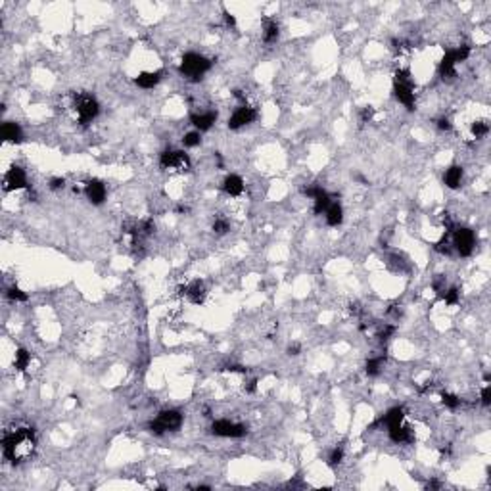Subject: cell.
I'll return each mask as SVG.
<instances>
[{"label":"cell","instance_id":"cell-23","mask_svg":"<svg viewBox=\"0 0 491 491\" xmlns=\"http://www.w3.org/2000/svg\"><path fill=\"white\" fill-rule=\"evenodd\" d=\"M31 363V355L27 350H18L16 351V357H14V367L18 368L19 372H25V368L29 367Z\"/></svg>","mask_w":491,"mask_h":491},{"label":"cell","instance_id":"cell-15","mask_svg":"<svg viewBox=\"0 0 491 491\" xmlns=\"http://www.w3.org/2000/svg\"><path fill=\"white\" fill-rule=\"evenodd\" d=\"M455 56H453V50H447L445 56L441 58V62H439V75L443 77V79H453L456 77V71H455Z\"/></svg>","mask_w":491,"mask_h":491},{"label":"cell","instance_id":"cell-24","mask_svg":"<svg viewBox=\"0 0 491 491\" xmlns=\"http://www.w3.org/2000/svg\"><path fill=\"white\" fill-rule=\"evenodd\" d=\"M384 361H386V357H372V359H368L367 365H365V370H367L368 376H378Z\"/></svg>","mask_w":491,"mask_h":491},{"label":"cell","instance_id":"cell-20","mask_svg":"<svg viewBox=\"0 0 491 491\" xmlns=\"http://www.w3.org/2000/svg\"><path fill=\"white\" fill-rule=\"evenodd\" d=\"M159 79H161V71H144L135 79V83L140 88H154L159 83Z\"/></svg>","mask_w":491,"mask_h":491},{"label":"cell","instance_id":"cell-37","mask_svg":"<svg viewBox=\"0 0 491 491\" xmlns=\"http://www.w3.org/2000/svg\"><path fill=\"white\" fill-rule=\"evenodd\" d=\"M482 403L486 405V407L491 403V387L490 386L482 387Z\"/></svg>","mask_w":491,"mask_h":491},{"label":"cell","instance_id":"cell-8","mask_svg":"<svg viewBox=\"0 0 491 491\" xmlns=\"http://www.w3.org/2000/svg\"><path fill=\"white\" fill-rule=\"evenodd\" d=\"M255 117H257V111H255L253 107H249V105H246V104L240 105V107L230 115V119H228V129H232V131L242 129L246 125L255 121Z\"/></svg>","mask_w":491,"mask_h":491},{"label":"cell","instance_id":"cell-3","mask_svg":"<svg viewBox=\"0 0 491 491\" xmlns=\"http://www.w3.org/2000/svg\"><path fill=\"white\" fill-rule=\"evenodd\" d=\"M182 426V415L171 409V411H163L159 413V417L156 421L150 422V432L154 434H165V432H176Z\"/></svg>","mask_w":491,"mask_h":491},{"label":"cell","instance_id":"cell-4","mask_svg":"<svg viewBox=\"0 0 491 491\" xmlns=\"http://www.w3.org/2000/svg\"><path fill=\"white\" fill-rule=\"evenodd\" d=\"M75 111H77L79 121L83 123V125H88V123L98 115L100 105H98V102H96L94 96H90V94H81V96L75 100Z\"/></svg>","mask_w":491,"mask_h":491},{"label":"cell","instance_id":"cell-44","mask_svg":"<svg viewBox=\"0 0 491 491\" xmlns=\"http://www.w3.org/2000/svg\"><path fill=\"white\" fill-rule=\"evenodd\" d=\"M257 389V380H251V382H247V386H246V391L247 393H253Z\"/></svg>","mask_w":491,"mask_h":491},{"label":"cell","instance_id":"cell-6","mask_svg":"<svg viewBox=\"0 0 491 491\" xmlns=\"http://www.w3.org/2000/svg\"><path fill=\"white\" fill-rule=\"evenodd\" d=\"M246 426L244 424H236V422H230L227 419H221V421H215L211 424V434L219 436V438H242L246 436Z\"/></svg>","mask_w":491,"mask_h":491},{"label":"cell","instance_id":"cell-43","mask_svg":"<svg viewBox=\"0 0 491 491\" xmlns=\"http://www.w3.org/2000/svg\"><path fill=\"white\" fill-rule=\"evenodd\" d=\"M223 370H228V372H246V368L240 367V365H228V367L223 368Z\"/></svg>","mask_w":491,"mask_h":491},{"label":"cell","instance_id":"cell-10","mask_svg":"<svg viewBox=\"0 0 491 491\" xmlns=\"http://www.w3.org/2000/svg\"><path fill=\"white\" fill-rule=\"evenodd\" d=\"M105 186L102 180H98V178H90L85 182V196L88 198V202L90 204H94V206H100V204H104L105 200Z\"/></svg>","mask_w":491,"mask_h":491},{"label":"cell","instance_id":"cell-28","mask_svg":"<svg viewBox=\"0 0 491 491\" xmlns=\"http://www.w3.org/2000/svg\"><path fill=\"white\" fill-rule=\"evenodd\" d=\"M439 296L445 299V303H447V305H456V303H458V290H456V288L443 290Z\"/></svg>","mask_w":491,"mask_h":491},{"label":"cell","instance_id":"cell-39","mask_svg":"<svg viewBox=\"0 0 491 491\" xmlns=\"http://www.w3.org/2000/svg\"><path fill=\"white\" fill-rule=\"evenodd\" d=\"M438 129L439 131H451L453 125H451V121L447 117H441V119H438Z\"/></svg>","mask_w":491,"mask_h":491},{"label":"cell","instance_id":"cell-21","mask_svg":"<svg viewBox=\"0 0 491 491\" xmlns=\"http://www.w3.org/2000/svg\"><path fill=\"white\" fill-rule=\"evenodd\" d=\"M279 35H281V29H279V23L275 19H265L263 21V40L267 44H273L279 40Z\"/></svg>","mask_w":491,"mask_h":491},{"label":"cell","instance_id":"cell-38","mask_svg":"<svg viewBox=\"0 0 491 491\" xmlns=\"http://www.w3.org/2000/svg\"><path fill=\"white\" fill-rule=\"evenodd\" d=\"M64 186H66V180L60 178V176H54L52 180H50V188H52V190H60V188H64Z\"/></svg>","mask_w":491,"mask_h":491},{"label":"cell","instance_id":"cell-40","mask_svg":"<svg viewBox=\"0 0 491 491\" xmlns=\"http://www.w3.org/2000/svg\"><path fill=\"white\" fill-rule=\"evenodd\" d=\"M372 113H374V109H372V107H365V109H363V111H361V121H363V123L370 121V117H372Z\"/></svg>","mask_w":491,"mask_h":491},{"label":"cell","instance_id":"cell-11","mask_svg":"<svg viewBox=\"0 0 491 491\" xmlns=\"http://www.w3.org/2000/svg\"><path fill=\"white\" fill-rule=\"evenodd\" d=\"M403 419H405V411L401 407H393V409H389L386 415L382 417V419H378V421L374 422V426H386L387 430L389 428H393V426H397V424H403Z\"/></svg>","mask_w":491,"mask_h":491},{"label":"cell","instance_id":"cell-42","mask_svg":"<svg viewBox=\"0 0 491 491\" xmlns=\"http://www.w3.org/2000/svg\"><path fill=\"white\" fill-rule=\"evenodd\" d=\"M299 351H301V346H299V344H290V346H288V353H290V355H299Z\"/></svg>","mask_w":491,"mask_h":491},{"label":"cell","instance_id":"cell-7","mask_svg":"<svg viewBox=\"0 0 491 491\" xmlns=\"http://www.w3.org/2000/svg\"><path fill=\"white\" fill-rule=\"evenodd\" d=\"M159 165H161V169H188L190 158H188V154H184L180 150H165L159 156Z\"/></svg>","mask_w":491,"mask_h":491},{"label":"cell","instance_id":"cell-31","mask_svg":"<svg viewBox=\"0 0 491 491\" xmlns=\"http://www.w3.org/2000/svg\"><path fill=\"white\" fill-rule=\"evenodd\" d=\"M200 142H202V139H200V133H188V135H184V137H182V144H184L186 148H196Z\"/></svg>","mask_w":491,"mask_h":491},{"label":"cell","instance_id":"cell-32","mask_svg":"<svg viewBox=\"0 0 491 491\" xmlns=\"http://www.w3.org/2000/svg\"><path fill=\"white\" fill-rule=\"evenodd\" d=\"M453 56H455V62H464V60H468V56H470V46H466V44H462L460 48H456L453 50Z\"/></svg>","mask_w":491,"mask_h":491},{"label":"cell","instance_id":"cell-5","mask_svg":"<svg viewBox=\"0 0 491 491\" xmlns=\"http://www.w3.org/2000/svg\"><path fill=\"white\" fill-rule=\"evenodd\" d=\"M453 246H455L456 251H458L462 257H468V255L474 251V246H476L474 230H470V228H466V227L453 230Z\"/></svg>","mask_w":491,"mask_h":491},{"label":"cell","instance_id":"cell-26","mask_svg":"<svg viewBox=\"0 0 491 491\" xmlns=\"http://www.w3.org/2000/svg\"><path fill=\"white\" fill-rule=\"evenodd\" d=\"M441 401H443V405H445V407H449V409H453V411H455V409H458V407H460V403H462V401H460V399H458L456 395H453V393H447V391H443V393H441Z\"/></svg>","mask_w":491,"mask_h":491},{"label":"cell","instance_id":"cell-36","mask_svg":"<svg viewBox=\"0 0 491 491\" xmlns=\"http://www.w3.org/2000/svg\"><path fill=\"white\" fill-rule=\"evenodd\" d=\"M324 192L320 186H307V188H303V194L307 196V198H313L315 200L316 196H320V194Z\"/></svg>","mask_w":491,"mask_h":491},{"label":"cell","instance_id":"cell-45","mask_svg":"<svg viewBox=\"0 0 491 491\" xmlns=\"http://www.w3.org/2000/svg\"><path fill=\"white\" fill-rule=\"evenodd\" d=\"M439 488H441V484H439L438 480H432V482L426 484V490H439Z\"/></svg>","mask_w":491,"mask_h":491},{"label":"cell","instance_id":"cell-25","mask_svg":"<svg viewBox=\"0 0 491 491\" xmlns=\"http://www.w3.org/2000/svg\"><path fill=\"white\" fill-rule=\"evenodd\" d=\"M328 206H330V196L326 192H322L320 196H316L315 198V206H313V211H315V215H320V213H324V211L328 210Z\"/></svg>","mask_w":491,"mask_h":491},{"label":"cell","instance_id":"cell-1","mask_svg":"<svg viewBox=\"0 0 491 491\" xmlns=\"http://www.w3.org/2000/svg\"><path fill=\"white\" fill-rule=\"evenodd\" d=\"M35 443L36 439L33 428H18V430H10L4 434L2 451L10 462H19L33 453Z\"/></svg>","mask_w":491,"mask_h":491},{"label":"cell","instance_id":"cell-9","mask_svg":"<svg viewBox=\"0 0 491 491\" xmlns=\"http://www.w3.org/2000/svg\"><path fill=\"white\" fill-rule=\"evenodd\" d=\"M21 188H27V175L21 167L14 165L4 175V190L12 192V190H21Z\"/></svg>","mask_w":491,"mask_h":491},{"label":"cell","instance_id":"cell-29","mask_svg":"<svg viewBox=\"0 0 491 491\" xmlns=\"http://www.w3.org/2000/svg\"><path fill=\"white\" fill-rule=\"evenodd\" d=\"M228 230H230V223H228L227 219L219 217V219L213 221V232H217V234H227Z\"/></svg>","mask_w":491,"mask_h":491},{"label":"cell","instance_id":"cell-41","mask_svg":"<svg viewBox=\"0 0 491 491\" xmlns=\"http://www.w3.org/2000/svg\"><path fill=\"white\" fill-rule=\"evenodd\" d=\"M223 16H225V21H227L228 27H234V25H236V18H234V16H232V14L228 12V10H225V12H223Z\"/></svg>","mask_w":491,"mask_h":491},{"label":"cell","instance_id":"cell-2","mask_svg":"<svg viewBox=\"0 0 491 491\" xmlns=\"http://www.w3.org/2000/svg\"><path fill=\"white\" fill-rule=\"evenodd\" d=\"M210 70H211V60H208L206 56L196 54V52H188L182 56L180 73H182L188 81H200Z\"/></svg>","mask_w":491,"mask_h":491},{"label":"cell","instance_id":"cell-22","mask_svg":"<svg viewBox=\"0 0 491 491\" xmlns=\"http://www.w3.org/2000/svg\"><path fill=\"white\" fill-rule=\"evenodd\" d=\"M324 213H326V223H328L330 227L342 225V221H344V210H342L340 204H330L328 210L324 211Z\"/></svg>","mask_w":491,"mask_h":491},{"label":"cell","instance_id":"cell-13","mask_svg":"<svg viewBox=\"0 0 491 491\" xmlns=\"http://www.w3.org/2000/svg\"><path fill=\"white\" fill-rule=\"evenodd\" d=\"M393 92H395V98L401 102V104L407 107V109H415V92H413V87H407V85H397L393 87Z\"/></svg>","mask_w":491,"mask_h":491},{"label":"cell","instance_id":"cell-18","mask_svg":"<svg viewBox=\"0 0 491 491\" xmlns=\"http://www.w3.org/2000/svg\"><path fill=\"white\" fill-rule=\"evenodd\" d=\"M387 432H389V439L395 441V443H411V441L415 439L413 438L411 428H409V426H403V424H397V426L389 428Z\"/></svg>","mask_w":491,"mask_h":491},{"label":"cell","instance_id":"cell-34","mask_svg":"<svg viewBox=\"0 0 491 491\" xmlns=\"http://www.w3.org/2000/svg\"><path fill=\"white\" fill-rule=\"evenodd\" d=\"M8 298L14 299V301H27V294L21 292L19 288H10L8 290Z\"/></svg>","mask_w":491,"mask_h":491},{"label":"cell","instance_id":"cell-14","mask_svg":"<svg viewBox=\"0 0 491 491\" xmlns=\"http://www.w3.org/2000/svg\"><path fill=\"white\" fill-rule=\"evenodd\" d=\"M184 294L188 296V299L196 303V305H200V303H204V299H206V284L202 281H194L190 286H186L184 288Z\"/></svg>","mask_w":491,"mask_h":491},{"label":"cell","instance_id":"cell-12","mask_svg":"<svg viewBox=\"0 0 491 491\" xmlns=\"http://www.w3.org/2000/svg\"><path fill=\"white\" fill-rule=\"evenodd\" d=\"M215 121H217V113H215V111L192 113V115H190V123H192L198 131H210Z\"/></svg>","mask_w":491,"mask_h":491},{"label":"cell","instance_id":"cell-16","mask_svg":"<svg viewBox=\"0 0 491 491\" xmlns=\"http://www.w3.org/2000/svg\"><path fill=\"white\" fill-rule=\"evenodd\" d=\"M2 139L8 142H14V144H19L23 140V133H21V127L18 123L6 121L2 125Z\"/></svg>","mask_w":491,"mask_h":491},{"label":"cell","instance_id":"cell-27","mask_svg":"<svg viewBox=\"0 0 491 491\" xmlns=\"http://www.w3.org/2000/svg\"><path fill=\"white\" fill-rule=\"evenodd\" d=\"M488 133H490V125H488V123H484V121L472 123V135L476 139H484Z\"/></svg>","mask_w":491,"mask_h":491},{"label":"cell","instance_id":"cell-19","mask_svg":"<svg viewBox=\"0 0 491 491\" xmlns=\"http://www.w3.org/2000/svg\"><path fill=\"white\" fill-rule=\"evenodd\" d=\"M462 175H464L462 167H458V165L449 167V169L445 171V176H443V180H445L447 188H451V190L458 188V186H460V182H462Z\"/></svg>","mask_w":491,"mask_h":491},{"label":"cell","instance_id":"cell-30","mask_svg":"<svg viewBox=\"0 0 491 491\" xmlns=\"http://www.w3.org/2000/svg\"><path fill=\"white\" fill-rule=\"evenodd\" d=\"M344 460V447H334L332 451H330V455H328V464L330 466H336V464H340Z\"/></svg>","mask_w":491,"mask_h":491},{"label":"cell","instance_id":"cell-35","mask_svg":"<svg viewBox=\"0 0 491 491\" xmlns=\"http://www.w3.org/2000/svg\"><path fill=\"white\" fill-rule=\"evenodd\" d=\"M395 332V326H391V324H384V328H380V332H378V338L382 340V342H386L389 340V336Z\"/></svg>","mask_w":491,"mask_h":491},{"label":"cell","instance_id":"cell-17","mask_svg":"<svg viewBox=\"0 0 491 491\" xmlns=\"http://www.w3.org/2000/svg\"><path fill=\"white\" fill-rule=\"evenodd\" d=\"M223 190L228 194V196H240V194L244 192V180H242V176L238 175H228L225 180H223Z\"/></svg>","mask_w":491,"mask_h":491},{"label":"cell","instance_id":"cell-33","mask_svg":"<svg viewBox=\"0 0 491 491\" xmlns=\"http://www.w3.org/2000/svg\"><path fill=\"white\" fill-rule=\"evenodd\" d=\"M434 249L438 251V253H443V255H447V253H451V246H449V240L443 236L439 242L434 244Z\"/></svg>","mask_w":491,"mask_h":491}]
</instances>
